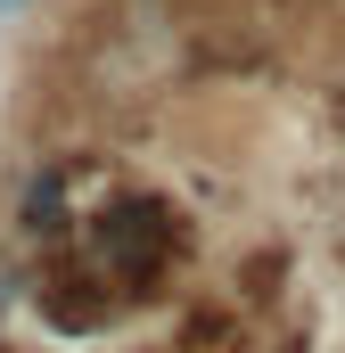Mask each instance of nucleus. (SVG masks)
<instances>
[{"mask_svg":"<svg viewBox=\"0 0 345 353\" xmlns=\"http://www.w3.org/2000/svg\"><path fill=\"white\" fill-rule=\"evenodd\" d=\"M90 247H99V271H107V279L148 288V279L165 271V255L181 247V222H172L157 197H124V205H107V214H99Z\"/></svg>","mask_w":345,"mask_h":353,"instance_id":"nucleus-1","label":"nucleus"},{"mask_svg":"<svg viewBox=\"0 0 345 353\" xmlns=\"http://www.w3.org/2000/svg\"><path fill=\"white\" fill-rule=\"evenodd\" d=\"M0 8H17V0H0Z\"/></svg>","mask_w":345,"mask_h":353,"instance_id":"nucleus-2","label":"nucleus"}]
</instances>
